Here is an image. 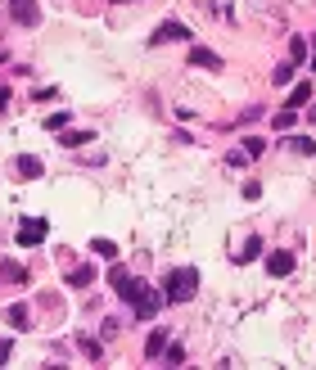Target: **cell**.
I'll return each mask as SVG.
<instances>
[{
    "instance_id": "cell-1",
    "label": "cell",
    "mask_w": 316,
    "mask_h": 370,
    "mask_svg": "<svg viewBox=\"0 0 316 370\" xmlns=\"http://www.w3.org/2000/svg\"><path fill=\"white\" fill-rule=\"evenodd\" d=\"M109 284H118L122 298H127V307L141 316V321H154V316H158V307H163V294H154L141 275H127V267H113V271H109Z\"/></svg>"
},
{
    "instance_id": "cell-2",
    "label": "cell",
    "mask_w": 316,
    "mask_h": 370,
    "mask_svg": "<svg viewBox=\"0 0 316 370\" xmlns=\"http://www.w3.org/2000/svg\"><path fill=\"white\" fill-rule=\"evenodd\" d=\"M199 289V271L195 267H167L163 275V303H190Z\"/></svg>"
},
{
    "instance_id": "cell-3",
    "label": "cell",
    "mask_w": 316,
    "mask_h": 370,
    "mask_svg": "<svg viewBox=\"0 0 316 370\" xmlns=\"http://www.w3.org/2000/svg\"><path fill=\"white\" fill-rule=\"evenodd\" d=\"M45 235H50V226H45V217H27V221H23V226H19V244H23V249H32V244H41Z\"/></svg>"
},
{
    "instance_id": "cell-4",
    "label": "cell",
    "mask_w": 316,
    "mask_h": 370,
    "mask_svg": "<svg viewBox=\"0 0 316 370\" xmlns=\"http://www.w3.org/2000/svg\"><path fill=\"white\" fill-rule=\"evenodd\" d=\"M10 14L23 27H36V23H41V5H36V0H10Z\"/></svg>"
},
{
    "instance_id": "cell-5",
    "label": "cell",
    "mask_w": 316,
    "mask_h": 370,
    "mask_svg": "<svg viewBox=\"0 0 316 370\" xmlns=\"http://www.w3.org/2000/svg\"><path fill=\"white\" fill-rule=\"evenodd\" d=\"M154 45H167V41H190V27L186 23H158V32L149 36Z\"/></svg>"
},
{
    "instance_id": "cell-6",
    "label": "cell",
    "mask_w": 316,
    "mask_h": 370,
    "mask_svg": "<svg viewBox=\"0 0 316 370\" xmlns=\"http://www.w3.org/2000/svg\"><path fill=\"white\" fill-rule=\"evenodd\" d=\"M267 271H271V275H289V271H294V253H271V258H267Z\"/></svg>"
},
{
    "instance_id": "cell-7",
    "label": "cell",
    "mask_w": 316,
    "mask_h": 370,
    "mask_svg": "<svg viewBox=\"0 0 316 370\" xmlns=\"http://www.w3.org/2000/svg\"><path fill=\"white\" fill-rule=\"evenodd\" d=\"M190 64L195 68H221V55H212L208 45H195V50H190Z\"/></svg>"
},
{
    "instance_id": "cell-8",
    "label": "cell",
    "mask_w": 316,
    "mask_h": 370,
    "mask_svg": "<svg viewBox=\"0 0 316 370\" xmlns=\"http://www.w3.org/2000/svg\"><path fill=\"white\" fill-rule=\"evenodd\" d=\"M303 104H312V86H307V82H298L294 90H289V104H284V109H303Z\"/></svg>"
},
{
    "instance_id": "cell-9",
    "label": "cell",
    "mask_w": 316,
    "mask_h": 370,
    "mask_svg": "<svg viewBox=\"0 0 316 370\" xmlns=\"http://www.w3.org/2000/svg\"><path fill=\"white\" fill-rule=\"evenodd\" d=\"M167 352V330H154L149 343H145V357H163Z\"/></svg>"
},
{
    "instance_id": "cell-10",
    "label": "cell",
    "mask_w": 316,
    "mask_h": 370,
    "mask_svg": "<svg viewBox=\"0 0 316 370\" xmlns=\"http://www.w3.org/2000/svg\"><path fill=\"white\" fill-rule=\"evenodd\" d=\"M5 321H10L14 330H27V307L23 303H14V307H5Z\"/></svg>"
},
{
    "instance_id": "cell-11",
    "label": "cell",
    "mask_w": 316,
    "mask_h": 370,
    "mask_svg": "<svg viewBox=\"0 0 316 370\" xmlns=\"http://www.w3.org/2000/svg\"><path fill=\"white\" fill-rule=\"evenodd\" d=\"M258 253H262V240H258V235H249V240H244V249L235 253V262H253Z\"/></svg>"
},
{
    "instance_id": "cell-12",
    "label": "cell",
    "mask_w": 316,
    "mask_h": 370,
    "mask_svg": "<svg viewBox=\"0 0 316 370\" xmlns=\"http://www.w3.org/2000/svg\"><path fill=\"white\" fill-rule=\"evenodd\" d=\"M19 172H23V176H41L45 167H41V158H32V153H23V158H19Z\"/></svg>"
},
{
    "instance_id": "cell-13",
    "label": "cell",
    "mask_w": 316,
    "mask_h": 370,
    "mask_svg": "<svg viewBox=\"0 0 316 370\" xmlns=\"http://www.w3.org/2000/svg\"><path fill=\"white\" fill-rule=\"evenodd\" d=\"M307 59V41L303 36H289V64H303Z\"/></svg>"
},
{
    "instance_id": "cell-14",
    "label": "cell",
    "mask_w": 316,
    "mask_h": 370,
    "mask_svg": "<svg viewBox=\"0 0 316 370\" xmlns=\"http://www.w3.org/2000/svg\"><path fill=\"white\" fill-rule=\"evenodd\" d=\"M289 82H294V64H280L271 73V86H289Z\"/></svg>"
},
{
    "instance_id": "cell-15",
    "label": "cell",
    "mask_w": 316,
    "mask_h": 370,
    "mask_svg": "<svg viewBox=\"0 0 316 370\" xmlns=\"http://www.w3.org/2000/svg\"><path fill=\"white\" fill-rule=\"evenodd\" d=\"M90 253H99V258H118V244H113V240H95V244H90Z\"/></svg>"
},
{
    "instance_id": "cell-16",
    "label": "cell",
    "mask_w": 316,
    "mask_h": 370,
    "mask_svg": "<svg viewBox=\"0 0 316 370\" xmlns=\"http://www.w3.org/2000/svg\"><path fill=\"white\" fill-rule=\"evenodd\" d=\"M271 122H276V131H289V127H294V122H298V113H294V109H280V113H276Z\"/></svg>"
},
{
    "instance_id": "cell-17",
    "label": "cell",
    "mask_w": 316,
    "mask_h": 370,
    "mask_svg": "<svg viewBox=\"0 0 316 370\" xmlns=\"http://www.w3.org/2000/svg\"><path fill=\"white\" fill-rule=\"evenodd\" d=\"M95 280V271H90V267H77L73 275H68V284H90Z\"/></svg>"
},
{
    "instance_id": "cell-18",
    "label": "cell",
    "mask_w": 316,
    "mask_h": 370,
    "mask_svg": "<svg viewBox=\"0 0 316 370\" xmlns=\"http://www.w3.org/2000/svg\"><path fill=\"white\" fill-rule=\"evenodd\" d=\"M0 275H5V280H27V271H23V267H14V262H5V267H0Z\"/></svg>"
},
{
    "instance_id": "cell-19",
    "label": "cell",
    "mask_w": 316,
    "mask_h": 370,
    "mask_svg": "<svg viewBox=\"0 0 316 370\" xmlns=\"http://www.w3.org/2000/svg\"><path fill=\"white\" fill-rule=\"evenodd\" d=\"M163 357H167V366H181V361H186V348H181V343H172Z\"/></svg>"
},
{
    "instance_id": "cell-20",
    "label": "cell",
    "mask_w": 316,
    "mask_h": 370,
    "mask_svg": "<svg viewBox=\"0 0 316 370\" xmlns=\"http://www.w3.org/2000/svg\"><path fill=\"white\" fill-rule=\"evenodd\" d=\"M289 145H294L298 153H316V140H307V136H294V140H289Z\"/></svg>"
},
{
    "instance_id": "cell-21",
    "label": "cell",
    "mask_w": 316,
    "mask_h": 370,
    "mask_svg": "<svg viewBox=\"0 0 316 370\" xmlns=\"http://www.w3.org/2000/svg\"><path fill=\"white\" fill-rule=\"evenodd\" d=\"M45 127H50V131H59V127H68V109H64V113H50V118H45Z\"/></svg>"
},
{
    "instance_id": "cell-22",
    "label": "cell",
    "mask_w": 316,
    "mask_h": 370,
    "mask_svg": "<svg viewBox=\"0 0 316 370\" xmlns=\"http://www.w3.org/2000/svg\"><path fill=\"white\" fill-rule=\"evenodd\" d=\"M64 145H90V131H73V136H64Z\"/></svg>"
},
{
    "instance_id": "cell-23",
    "label": "cell",
    "mask_w": 316,
    "mask_h": 370,
    "mask_svg": "<svg viewBox=\"0 0 316 370\" xmlns=\"http://www.w3.org/2000/svg\"><path fill=\"white\" fill-rule=\"evenodd\" d=\"M244 153H249V158H258V153H262V140H258V136H249V140H244Z\"/></svg>"
},
{
    "instance_id": "cell-24",
    "label": "cell",
    "mask_w": 316,
    "mask_h": 370,
    "mask_svg": "<svg viewBox=\"0 0 316 370\" xmlns=\"http://www.w3.org/2000/svg\"><path fill=\"white\" fill-rule=\"evenodd\" d=\"M82 352H86V357H95V361H99V343H95V338H82Z\"/></svg>"
},
{
    "instance_id": "cell-25",
    "label": "cell",
    "mask_w": 316,
    "mask_h": 370,
    "mask_svg": "<svg viewBox=\"0 0 316 370\" xmlns=\"http://www.w3.org/2000/svg\"><path fill=\"white\" fill-rule=\"evenodd\" d=\"M10 361V338H0V366Z\"/></svg>"
},
{
    "instance_id": "cell-26",
    "label": "cell",
    "mask_w": 316,
    "mask_h": 370,
    "mask_svg": "<svg viewBox=\"0 0 316 370\" xmlns=\"http://www.w3.org/2000/svg\"><path fill=\"white\" fill-rule=\"evenodd\" d=\"M5 104H10V86H0V113H5Z\"/></svg>"
},
{
    "instance_id": "cell-27",
    "label": "cell",
    "mask_w": 316,
    "mask_h": 370,
    "mask_svg": "<svg viewBox=\"0 0 316 370\" xmlns=\"http://www.w3.org/2000/svg\"><path fill=\"white\" fill-rule=\"evenodd\" d=\"M307 118H312V127H316V109H307Z\"/></svg>"
},
{
    "instance_id": "cell-28",
    "label": "cell",
    "mask_w": 316,
    "mask_h": 370,
    "mask_svg": "<svg viewBox=\"0 0 316 370\" xmlns=\"http://www.w3.org/2000/svg\"><path fill=\"white\" fill-rule=\"evenodd\" d=\"M118 5H131V0H118Z\"/></svg>"
}]
</instances>
